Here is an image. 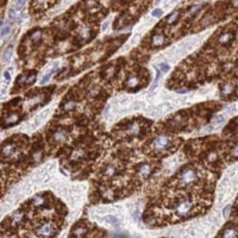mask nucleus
<instances>
[{
  "label": "nucleus",
  "instance_id": "1",
  "mask_svg": "<svg viewBox=\"0 0 238 238\" xmlns=\"http://www.w3.org/2000/svg\"><path fill=\"white\" fill-rule=\"evenodd\" d=\"M179 180L183 186H190L198 181V175L194 169L192 168H185L179 175Z\"/></svg>",
  "mask_w": 238,
  "mask_h": 238
},
{
  "label": "nucleus",
  "instance_id": "2",
  "mask_svg": "<svg viewBox=\"0 0 238 238\" xmlns=\"http://www.w3.org/2000/svg\"><path fill=\"white\" fill-rule=\"evenodd\" d=\"M193 208V204L189 199H180L175 205H174V212L177 214V215H187L190 213Z\"/></svg>",
  "mask_w": 238,
  "mask_h": 238
},
{
  "label": "nucleus",
  "instance_id": "3",
  "mask_svg": "<svg viewBox=\"0 0 238 238\" xmlns=\"http://www.w3.org/2000/svg\"><path fill=\"white\" fill-rule=\"evenodd\" d=\"M172 145V138L165 136V135H161V136H157L155 140H152L151 143V148L154 149L155 151H162L165 150Z\"/></svg>",
  "mask_w": 238,
  "mask_h": 238
},
{
  "label": "nucleus",
  "instance_id": "4",
  "mask_svg": "<svg viewBox=\"0 0 238 238\" xmlns=\"http://www.w3.org/2000/svg\"><path fill=\"white\" fill-rule=\"evenodd\" d=\"M36 232L40 237H50L55 232V226L51 225V223H44L36 230Z\"/></svg>",
  "mask_w": 238,
  "mask_h": 238
},
{
  "label": "nucleus",
  "instance_id": "5",
  "mask_svg": "<svg viewBox=\"0 0 238 238\" xmlns=\"http://www.w3.org/2000/svg\"><path fill=\"white\" fill-rule=\"evenodd\" d=\"M15 151H16V144H15L13 142L8 140V142H6V143L2 145V148H1V156L4 157V158H5V157H10L15 154Z\"/></svg>",
  "mask_w": 238,
  "mask_h": 238
},
{
  "label": "nucleus",
  "instance_id": "6",
  "mask_svg": "<svg viewBox=\"0 0 238 238\" xmlns=\"http://www.w3.org/2000/svg\"><path fill=\"white\" fill-rule=\"evenodd\" d=\"M137 173H138V175L142 176V177H148V176L151 175V173H152V167L148 163H142L138 165Z\"/></svg>",
  "mask_w": 238,
  "mask_h": 238
},
{
  "label": "nucleus",
  "instance_id": "7",
  "mask_svg": "<svg viewBox=\"0 0 238 238\" xmlns=\"http://www.w3.org/2000/svg\"><path fill=\"white\" fill-rule=\"evenodd\" d=\"M140 132V125L138 122H132L126 126V133L129 136H137Z\"/></svg>",
  "mask_w": 238,
  "mask_h": 238
},
{
  "label": "nucleus",
  "instance_id": "8",
  "mask_svg": "<svg viewBox=\"0 0 238 238\" xmlns=\"http://www.w3.org/2000/svg\"><path fill=\"white\" fill-rule=\"evenodd\" d=\"M238 230L233 226H228L222 232V238H237Z\"/></svg>",
  "mask_w": 238,
  "mask_h": 238
},
{
  "label": "nucleus",
  "instance_id": "9",
  "mask_svg": "<svg viewBox=\"0 0 238 238\" xmlns=\"http://www.w3.org/2000/svg\"><path fill=\"white\" fill-rule=\"evenodd\" d=\"M233 38H235V35L232 32H224L218 37V43L219 44H230Z\"/></svg>",
  "mask_w": 238,
  "mask_h": 238
},
{
  "label": "nucleus",
  "instance_id": "10",
  "mask_svg": "<svg viewBox=\"0 0 238 238\" xmlns=\"http://www.w3.org/2000/svg\"><path fill=\"white\" fill-rule=\"evenodd\" d=\"M19 122V115H17V113H12V115H10L8 117H6L5 119H4V126H11V125H15Z\"/></svg>",
  "mask_w": 238,
  "mask_h": 238
},
{
  "label": "nucleus",
  "instance_id": "11",
  "mask_svg": "<svg viewBox=\"0 0 238 238\" xmlns=\"http://www.w3.org/2000/svg\"><path fill=\"white\" fill-rule=\"evenodd\" d=\"M233 90H235V85L231 82H226L222 87V95L223 97H229L233 93Z\"/></svg>",
  "mask_w": 238,
  "mask_h": 238
},
{
  "label": "nucleus",
  "instance_id": "12",
  "mask_svg": "<svg viewBox=\"0 0 238 238\" xmlns=\"http://www.w3.org/2000/svg\"><path fill=\"white\" fill-rule=\"evenodd\" d=\"M138 83H140V79H138L137 76L132 75V76H130V77L127 79V81H126V88H127V90H136V88L138 87Z\"/></svg>",
  "mask_w": 238,
  "mask_h": 238
},
{
  "label": "nucleus",
  "instance_id": "13",
  "mask_svg": "<svg viewBox=\"0 0 238 238\" xmlns=\"http://www.w3.org/2000/svg\"><path fill=\"white\" fill-rule=\"evenodd\" d=\"M52 138H54L55 142H63L67 138V131L66 130H62V129L56 130L54 132V135H52Z\"/></svg>",
  "mask_w": 238,
  "mask_h": 238
},
{
  "label": "nucleus",
  "instance_id": "14",
  "mask_svg": "<svg viewBox=\"0 0 238 238\" xmlns=\"http://www.w3.org/2000/svg\"><path fill=\"white\" fill-rule=\"evenodd\" d=\"M164 43H165V37L163 35L158 33V35H155L152 37V45L154 47H161V45H163Z\"/></svg>",
  "mask_w": 238,
  "mask_h": 238
},
{
  "label": "nucleus",
  "instance_id": "15",
  "mask_svg": "<svg viewBox=\"0 0 238 238\" xmlns=\"http://www.w3.org/2000/svg\"><path fill=\"white\" fill-rule=\"evenodd\" d=\"M115 173H117V169L115 165H106L105 169L102 170V175L106 177H112L115 175Z\"/></svg>",
  "mask_w": 238,
  "mask_h": 238
},
{
  "label": "nucleus",
  "instance_id": "16",
  "mask_svg": "<svg viewBox=\"0 0 238 238\" xmlns=\"http://www.w3.org/2000/svg\"><path fill=\"white\" fill-rule=\"evenodd\" d=\"M104 219H105V222L108 223V224H111V225H112V226H115V228L119 226V220L115 218V215H111V214H108V215H106Z\"/></svg>",
  "mask_w": 238,
  "mask_h": 238
},
{
  "label": "nucleus",
  "instance_id": "17",
  "mask_svg": "<svg viewBox=\"0 0 238 238\" xmlns=\"http://www.w3.org/2000/svg\"><path fill=\"white\" fill-rule=\"evenodd\" d=\"M75 107V102L74 101H72V100H68L66 101L65 104H63V106H62V110L63 111H70V110H73Z\"/></svg>",
  "mask_w": 238,
  "mask_h": 238
},
{
  "label": "nucleus",
  "instance_id": "18",
  "mask_svg": "<svg viewBox=\"0 0 238 238\" xmlns=\"http://www.w3.org/2000/svg\"><path fill=\"white\" fill-rule=\"evenodd\" d=\"M11 56H12V49L11 48H8V49H6L5 51H4V55H2V62H8L10 61V58H11Z\"/></svg>",
  "mask_w": 238,
  "mask_h": 238
},
{
  "label": "nucleus",
  "instance_id": "19",
  "mask_svg": "<svg viewBox=\"0 0 238 238\" xmlns=\"http://www.w3.org/2000/svg\"><path fill=\"white\" fill-rule=\"evenodd\" d=\"M1 36H6L10 32V25L8 24H4V22H1Z\"/></svg>",
  "mask_w": 238,
  "mask_h": 238
},
{
  "label": "nucleus",
  "instance_id": "20",
  "mask_svg": "<svg viewBox=\"0 0 238 238\" xmlns=\"http://www.w3.org/2000/svg\"><path fill=\"white\" fill-rule=\"evenodd\" d=\"M161 69H158L157 70V73H156V77H155V81H154V83H152V86L150 87V90H154L155 88H156V86H157V83H158V80H160V77H161Z\"/></svg>",
  "mask_w": 238,
  "mask_h": 238
},
{
  "label": "nucleus",
  "instance_id": "21",
  "mask_svg": "<svg viewBox=\"0 0 238 238\" xmlns=\"http://www.w3.org/2000/svg\"><path fill=\"white\" fill-rule=\"evenodd\" d=\"M218 160V156H217V154L214 152V151H211L208 155H207V161L208 162H211V163H213Z\"/></svg>",
  "mask_w": 238,
  "mask_h": 238
},
{
  "label": "nucleus",
  "instance_id": "22",
  "mask_svg": "<svg viewBox=\"0 0 238 238\" xmlns=\"http://www.w3.org/2000/svg\"><path fill=\"white\" fill-rule=\"evenodd\" d=\"M83 232H85V229H83L82 226H76L74 230H73V235H74V236H81Z\"/></svg>",
  "mask_w": 238,
  "mask_h": 238
},
{
  "label": "nucleus",
  "instance_id": "23",
  "mask_svg": "<svg viewBox=\"0 0 238 238\" xmlns=\"http://www.w3.org/2000/svg\"><path fill=\"white\" fill-rule=\"evenodd\" d=\"M24 4H25V0H18L16 4V10L17 11H19V12H22V10L24 8Z\"/></svg>",
  "mask_w": 238,
  "mask_h": 238
},
{
  "label": "nucleus",
  "instance_id": "24",
  "mask_svg": "<svg viewBox=\"0 0 238 238\" xmlns=\"http://www.w3.org/2000/svg\"><path fill=\"white\" fill-rule=\"evenodd\" d=\"M41 36H42V32H41V31H35V32H33L32 35H31V38H32V41H33V42H37V41H40Z\"/></svg>",
  "mask_w": 238,
  "mask_h": 238
},
{
  "label": "nucleus",
  "instance_id": "25",
  "mask_svg": "<svg viewBox=\"0 0 238 238\" xmlns=\"http://www.w3.org/2000/svg\"><path fill=\"white\" fill-rule=\"evenodd\" d=\"M223 122H224V115H217L213 119L212 124H213V125H218V124L223 123Z\"/></svg>",
  "mask_w": 238,
  "mask_h": 238
},
{
  "label": "nucleus",
  "instance_id": "26",
  "mask_svg": "<svg viewBox=\"0 0 238 238\" xmlns=\"http://www.w3.org/2000/svg\"><path fill=\"white\" fill-rule=\"evenodd\" d=\"M42 156H43V154H42V151L40 150V151H36V152H33L32 158L35 160V161H36V162H38V161H41Z\"/></svg>",
  "mask_w": 238,
  "mask_h": 238
},
{
  "label": "nucleus",
  "instance_id": "27",
  "mask_svg": "<svg viewBox=\"0 0 238 238\" xmlns=\"http://www.w3.org/2000/svg\"><path fill=\"white\" fill-rule=\"evenodd\" d=\"M231 156L235 157V158H238V143L231 150Z\"/></svg>",
  "mask_w": 238,
  "mask_h": 238
},
{
  "label": "nucleus",
  "instance_id": "28",
  "mask_svg": "<svg viewBox=\"0 0 238 238\" xmlns=\"http://www.w3.org/2000/svg\"><path fill=\"white\" fill-rule=\"evenodd\" d=\"M52 73H54V70H50L48 74L44 75V76L42 77V81H41L42 83H47V82H48V80L50 79V76H51V74H52Z\"/></svg>",
  "mask_w": 238,
  "mask_h": 238
},
{
  "label": "nucleus",
  "instance_id": "29",
  "mask_svg": "<svg viewBox=\"0 0 238 238\" xmlns=\"http://www.w3.org/2000/svg\"><path fill=\"white\" fill-rule=\"evenodd\" d=\"M162 13H163V11H162L161 8H156V10H154V11H152V13H151V15H152V17H161Z\"/></svg>",
  "mask_w": 238,
  "mask_h": 238
},
{
  "label": "nucleus",
  "instance_id": "30",
  "mask_svg": "<svg viewBox=\"0 0 238 238\" xmlns=\"http://www.w3.org/2000/svg\"><path fill=\"white\" fill-rule=\"evenodd\" d=\"M160 69H161L162 72H165V73H167V72L170 69V67H169V65H167V63H161V65H160Z\"/></svg>",
  "mask_w": 238,
  "mask_h": 238
},
{
  "label": "nucleus",
  "instance_id": "31",
  "mask_svg": "<svg viewBox=\"0 0 238 238\" xmlns=\"http://www.w3.org/2000/svg\"><path fill=\"white\" fill-rule=\"evenodd\" d=\"M177 17H179V13H173V16L169 17V18L167 19V22H168V23H173L174 20H176V19H177Z\"/></svg>",
  "mask_w": 238,
  "mask_h": 238
},
{
  "label": "nucleus",
  "instance_id": "32",
  "mask_svg": "<svg viewBox=\"0 0 238 238\" xmlns=\"http://www.w3.org/2000/svg\"><path fill=\"white\" fill-rule=\"evenodd\" d=\"M144 106V102H136V104H133V108L135 110H137V108H140V107Z\"/></svg>",
  "mask_w": 238,
  "mask_h": 238
},
{
  "label": "nucleus",
  "instance_id": "33",
  "mask_svg": "<svg viewBox=\"0 0 238 238\" xmlns=\"http://www.w3.org/2000/svg\"><path fill=\"white\" fill-rule=\"evenodd\" d=\"M229 211H230V206H226V207L223 210V214H224L225 217H228V215H229Z\"/></svg>",
  "mask_w": 238,
  "mask_h": 238
},
{
  "label": "nucleus",
  "instance_id": "34",
  "mask_svg": "<svg viewBox=\"0 0 238 238\" xmlns=\"http://www.w3.org/2000/svg\"><path fill=\"white\" fill-rule=\"evenodd\" d=\"M188 88H179V90H176V93H180V94H183V93H187L188 92Z\"/></svg>",
  "mask_w": 238,
  "mask_h": 238
},
{
  "label": "nucleus",
  "instance_id": "35",
  "mask_svg": "<svg viewBox=\"0 0 238 238\" xmlns=\"http://www.w3.org/2000/svg\"><path fill=\"white\" fill-rule=\"evenodd\" d=\"M115 238H129V236H127V235H124V233H120V235L115 236Z\"/></svg>",
  "mask_w": 238,
  "mask_h": 238
},
{
  "label": "nucleus",
  "instance_id": "36",
  "mask_svg": "<svg viewBox=\"0 0 238 238\" xmlns=\"http://www.w3.org/2000/svg\"><path fill=\"white\" fill-rule=\"evenodd\" d=\"M4 76H5V79L7 80V82L11 80V75H10V73L8 72H5V74H4Z\"/></svg>",
  "mask_w": 238,
  "mask_h": 238
},
{
  "label": "nucleus",
  "instance_id": "37",
  "mask_svg": "<svg viewBox=\"0 0 238 238\" xmlns=\"http://www.w3.org/2000/svg\"><path fill=\"white\" fill-rule=\"evenodd\" d=\"M176 0H165V6H170L173 2H175Z\"/></svg>",
  "mask_w": 238,
  "mask_h": 238
},
{
  "label": "nucleus",
  "instance_id": "38",
  "mask_svg": "<svg viewBox=\"0 0 238 238\" xmlns=\"http://www.w3.org/2000/svg\"><path fill=\"white\" fill-rule=\"evenodd\" d=\"M107 26H108V23H107V22H106L105 24L102 25V30H106V29H107Z\"/></svg>",
  "mask_w": 238,
  "mask_h": 238
}]
</instances>
